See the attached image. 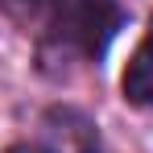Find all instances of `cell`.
<instances>
[{"label":"cell","instance_id":"6da1fadb","mask_svg":"<svg viewBox=\"0 0 153 153\" xmlns=\"http://www.w3.org/2000/svg\"><path fill=\"white\" fill-rule=\"evenodd\" d=\"M120 21H124V13L116 0H54L50 8L54 42H62L66 50L83 54V58H103Z\"/></svg>","mask_w":153,"mask_h":153},{"label":"cell","instance_id":"277c9868","mask_svg":"<svg viewBox=\"0 0 153 153\" xmlns=\"http://www.w3.org/2000/svg\"><path fill=\"white\" fill-rule=\"evenodd\" d=\"M17 4H33V0H17Z\"/></svg>","mask_w":153,"mask_h":153},{"label":"cell","instance_id":"3957f363","mask_svg":"<svg viewBox=\"0 0 153 153\" xmlns=\"http://www.w3.org/2000/svg\"><path fill=\"white\" fill-rule=\"evenodd\" d=\"M8 153H54V149H42V145H13Z\"/></svg>","mask_w":153,"mask_h":153},{"label":"cell","instance_id":"7a4b0ae2","mask_svg":"<svg viewBox=\"0 0 153 153\" xmlns=\"http://www.w3.org/2000/svg\"><path fill=\"white\" fill-rule=\"evenodd\" d=\"M124 95L137 108H153V33L137 46V54L124 71Z\"/></svg>","mask_w":153,"mask_h":153}]
</instances>
